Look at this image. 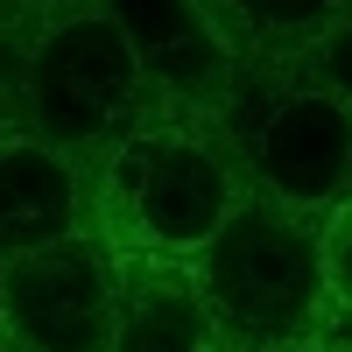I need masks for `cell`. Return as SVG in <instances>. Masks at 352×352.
<instances>
[{"instance_id":"3957f363","label":"cell","mask_w":352,"mask_h":352,"mask_svg":"<svg viewBox=\"0 0 352 352\" xmlns=\"http://www.w3.org/2000/svg\"><path fill=\"white\" fill-rule=\"evenodd\" d=\"M247 169L226 148L212 120L184 106H155L120 155L92 184V219L113 232V247H155V254H197L212 232L240 212Z\"/></svg>"},{"instance_id":"30bf717a","label":"cell","mask_w":352,"mask_h":352,"mask_svg":"<svg viewBox=\"0 0 352 352\" xmlns=\"http://www.w3.org/2000/svg\"><path fill=\"white\" fill-rule=\"evenodd\" d=\"M324 261H331V289H338V317H345L338 338H352V197H338L324 212Z\"/></svg>"},{"instance_id":"9a60e30c","label":"cell","mask_w":352,"mask_h":352,"mask_svg":"<svg viewBox=\"0 0 352 352\" xmlns=\"http://www.w3.org/2000/svg\"><path fill=\"white\" fill-rule=\"evenodd\" d=\"M338 352H352V338H338Z\"/></svg>"},{"instance_id":"4fadbf2b","label":"cell","mask_w":352,"mask_h":352,"mask_svg":"<svg viewBox=\"0 0 352 352\" xmlns=\"http://www.w3.org/2000/svg\"><path fill=\"white\" fill-rule=\"evenodd\" d=\"M43 8H99V0H43Z\"/></svg>"},{"instance_id":"ba28073f","label":"cell","mask_w":352,"mask_h":352,"mask_svg":"<svg viewBox=\"0 0 352 352\" xmlns=\"http://www.w3.org/2000/svg\"><path fill=\"white\" fill-rule=\"evenodd\" d=\"M85 226H99L85 169L36 134H0V261L56 247Z\"/></svg>"},{"instance_id":"277c9868","label":"cell","mask_w":352,"mask_h":352,"mask_svg":"<svg viewBox=\"0 0 352 352\" xmlns=\"http://www.w3.org/2000/svg\"><path fill=\"white\" fill-rule=\"evenodd\" d=\"M226 148L247 184L296 212H331L352 169V99L310 71V56H240L219 106Z\"/></svg>"},{"instance_id":"6da1fadb","label":"cell","mask_w":352,"mask_h":352,"mask_svg":"<svg viewBox=\"0 0 352 352\" xmlns=\"http://www.w3.org/2000/svg\"><path fill=\"white\" fill-rule=\"evenodd\" d=\"M226 345H338V289L324 261V212H296L247 190L212 240L190 254Z\"/></svg>"},{"instance_id":"7a4b0ae2","label":"cell","mask_w":352,"mask_h":352,"mask_svg":"<svg viewBox=\"0 0 352 352\" xmlns=\"http://www.w3.org/2000/svg\"><path fill=\"white\" fill-rule=\"evenodd\" d=\"M162 99L106 0L99 8H56L28 71L0 85V113H8L0 134H36L85 169V184H99V169L120 155V141Z\"/></svg>"},{"instance_id":"52a82bcc","label":"cell","mask_w":352,"mask_h":352,"mask_svg":"<svg viewBox=\"0 0 352 352\" xmlns=\"http://www.w3.org/2000/svg\"><path fill=\"white\" fill-rule=\"evenodd\" d=\"M113 352H232L190 254L120 247V331Z\"/></svg>"},{"instance_id":"8fae6325","label":"cell","mask_w":352,"mask_h":352,"mask_svg":"<svg viewBox=\"0 0 352 352\" xmlns=\"http://www.w3.org/2000/svg\"><path fill=\"white\" fill-rule=\"evenodd\" d=\"M310 71L324 78L331 92H345V99H352V0L324 21V36L310 43Z\"/></svg>"},{"instance_id":"8992f818","label":"cell","mask_w":352,"mask_h":352,"mask_svg":"<svg viewBox=\"0 0 352 352\" xmlns=\"http://www.w3.org/2000/svg\"><path fill=\"white\" fill-rule=\"evenodd\" d=\"M106 8L127 28L155 99L197 113V120H219V106L232 92V71H240V50L219 28V14L204 0H106Z\"/></svg>"},{"instance_id":"7c38bea8","label":"cell","mask_w":352,"mask_h":352,"mask_svg":"<svg viewBox=\"0 0 352 352\" xmlns=\"http://www.w3.org/2000/svg\"><path fill=\"white\" fill-rule=\"evenodd\" d=\"M232 352H338V345H232Z\"/></svg>"},{"instance_id":"9c48e42d","label":"cell","mask_w":352,"mask_h":352,"mask_svg":"<svg viewBox=\"0 0 352 352\" xmlns=\"http://www.w3.org/2000/svg\"><path fill=\"white\" fill-rule=\"evenodd\" d=\"M240 56H310L345 0H204Z\"/></svg>"},{"instance_id":"5b68a950","label":"cell","mask_w":352,"mask_h":352,"mask_svg":"<svg viewBox=\"0 0 352 352\" xmlns=\"http://www.w3.org/2000/svg\"><path fill=\"white\" fill-rule=\"evenodd\" d=\"M113 331L120 247L106 226L0 261V352H113Z\"/></svg>"},{"instance_id":"5bb4252c","label":"cell","mask_w":352,"mask_h":352,"mask_svg":"<svg viewBox=\"0 0 352 352\" xmlns=\"http://www.w3.org/2000/svg\"><path fill=\"white\" fill-rule=\"evenodd\" d=\"M345 197H352V169H345Z\"/></svg>"}]
</instances>
